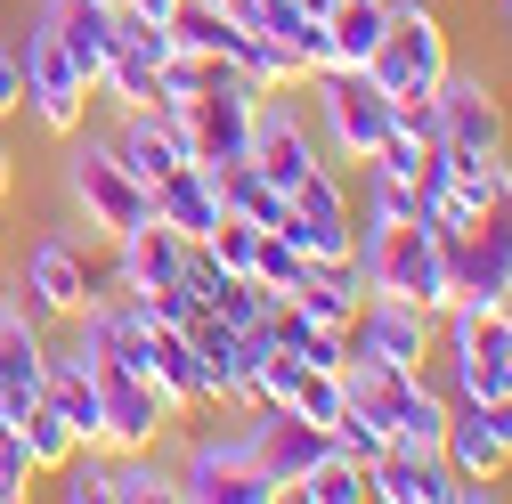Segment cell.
<instances>
[{
	"label": "cell",
	"instance_id": "7402d4cb",
	"mask_svg": "<svg viewBox=\"0 0 512 504\" xmlns=\"http://www.w3.org/2000/svg\"><path fill=\"white\" fill-rule=\"evenodd\" d=\"M155 383L179 399V415H187V407H220V383H212V366L196 358V342H187L179 326H163V334H155Z\"/></svg>",
	"mask_w": 512,
	"mask_h": 504
},
{
	"label": "cell",
	"instance_id": "3957f363",
	"mask_svg": "<svg viewBox=\"0 0 512 504\" xmlns=\"http://www.w3.org/2000/svg\"><path fill=\"white\" fill-rule=\"evenodd\" d=\"M317 82V114H326V147H334V163H374L382 155V139H391V98L374 90V74L366 66H334V74H309Z\"/></svg>",
	"mask_w": 512,
	"mask_h": 504
},
{
	"label": "cell",
	"instance_id": "484cf974",
	"mask_svg": "<svg viewBox=\"0 0 512 504\" xmlns=\"http://www.w3.org/2000/svg\"><path fill=\"white\" fill-rule=\"evenodd\" d=\"M106 504H179V480L163 464H147V448L106 456Z\"/></svg>",
	"mask_w": 512,
	"mask_h": 504
},
{
	"label": "cell",
	"instance_id": "ffe728a7",
	"mask_svg": "<svg viewBox=\"0 0 512 504\" xmlns=\"http://www.w3.org/2000/svg\"><path fill=\"white\" fill-rule=\"evenodd\" d=\"M114 269H122L131 293H155V285L187 277V236H171L163 220H147V228H131V236H114Z\"/></svg>",
	"mask_w": 512,
	"mask_h": 504
},
{
	"label": "cell",
	"instance_id": "2e32d148",
	"mask_svg": "<svg viewBox=\"0 0 512 504\" xmlns=\"http://www.w3.org/2000/svg\"><path fill=\"white\" fill-rule=\"evenodd\" d=\"M114 155H122V171H131L139 187L171 179V171L187 163V131H179V114H163V106H122Z\"/></svg>",
	"mask_w": 512,
	"mask_h": 504
},
{
	"label": "cell",
	"instance_id": "7a4b0ae2",
	"mask_svg": "<svg viewBox=\"0 0 512 504\" xmlns=\"http://www.w3.org/2000/svg\"><path fill=\"white\" fill-rule=\"evenodd\" d=\"M358 269H366V293H382V301H415V309H431V318L456 301V293H447V252H439L431 220L366 228V236H358Z\"/></svg>",
	"mask_w": 512,
	"mask_h": 504
},
{
	"label": "cell",
	"instance_id": "d6a6232c",
	"mask_svg": "<svg viewBox=\"0 0 512 504\" xmlns=\"http://www.w3.org/2000/svg\"><path fill=\"white\" fill-rule=\"evenodd\" d=\"M252 277H261V285H269V293L285 301V293H293V285L309 277V252H293V244H285L277 228H261V252H252Z\"/></svg>",
	"mask_w": 512,
	"mask_h": 504
},
{
	"label": "cell",
	"instance_id": "277c9868",
	"mask_svg": "<svg viewBox=\"0 0 512 504\" xmlns=\"http://www.w3.org/2000/svg\"><path fill=\"white\" fill-rule=\"evenodd\" d=\"M66 187H74V204H82V220L98 236H131V228L155 220V196L122 171V155L98 147V139H82V131H74V155H66Z\"/></svg>",
	"mask_w": 512,
	"mask_h": 504
},
{
	"label": "cell",
	"instance_id": "d4e9b609",
	"mask_svg": "<svg viewBox=\"0 0 512 504\" xmlns=\"http://www.w3.org/2000/svg\"><path fill=\"white\" fill-rule=\"evenodd\" d=\"M17 439H25V464H33V472H66V464H74V448H82L74 423L57 415L49 399H33V407L17 415Z\"/></svg>",
	"mask_w": 512,
	"mask_h": 504
},
{
	"label": "cell",
	"instance_id": "f546056e",
	"mask_svg": "<svg viewBox=\"0 0 512 504\" xmlns=\"http://www.w3.org/2000/svg\"><path fill=\"white\" fill-rule=\"evenodd\" d=\"M391 220H423V196H415V179L366 163V228H391Z\"/></svg>",
	"mask_w": 512,
	"mask_h": 504
},
{
	"label": "cell",
	"instance_id": "52a82bcc",
	"mask_svg": "<svg viewBox=\"0 0 512 504\" xmlns=\"http://www.w3.org/2000/svg\"><path fill=\"white\" fill-rule=\"evenodd\" d=\"M17 49H25V114L41 122L49 139H74L98 90L82 82V66L66 57V41L49 33V17H41V25H25V41H17Z\"/></svg>",
	"mask_w": 512,
	"mask_h": 504
},
{
	"label": "cell",
	"instance_id": "4dcf8cb0",
	"mask_svg": "<svg viewBox=\"0 0 512 504\" xmlns=\"http://www.w3.org/2000/svg\"><path fill=\"white\" fill-rule=\"evenodd\" d=\"M285 407L334 431V415L350 407V399H342V374H334V366H301V374H293V391H285Z\"/></svg>",
	"mask_w": 512,
	"mask_h": 504
},
{
	"label": "cell",
	"instance_id": "83f0119b",
	"mask_svg": "<svg viewBox=\"0 0 512 504\" xmlns=\"http://www.w3.org/2000/svg\"><path fill=\"white\" fill-rule=\"evenodd\" d=\"M439 439H447V399H439L431 383H415V399H407L399 423H391V448H399V456H439Z\"/></svg>",
	"mask_w": 512,
	"mask_h": 504
},
{
	"label": "cell",
	"instance_id": "5b68a950",
	"mask_svg": "<svg viewBox=\"0 0 512 504\" xmlns=\"http://www.w3.org/2000/svg\"><path fill=\"white\" fill-rule=\"evenodd\" d=\"M261 98H269V90H252L236 66H220L196 98L179 106L187 155H196V163H236V155H252V114H261Z\"/></svg>",
	"mask_w": 512,
	"mask_h": 504
},
{
	"label": "cell",
	"instance_id": "4fadbf2b",
	"mask_svg": "<svg viewBox=\"0 0 512 504\" xmlns=\"http://www.w3.org/2000/svg\"><path fill=\"white\" fill-rule=\"evenodd\" d=\"M179 496H187V504H277L285 488L252 464V448L196 439V456H187V472H179Z\"/></svg>",
	"mask_w": 512,
	"mask_h": 504
},
{
	"label": "cell",
	"instance_id": "e0dca14e",
	"mask_svg": "<svg viewBox=\"0 0 512 504\" xmlns=\"http://www.w3.org/2000/svg\"><path fill=\"white\" fill-rule=\"evenodd\" d=\"M439 464L456 472L464 504H480V496H488V480L504 472V448H496V431H488L480 399H456V407H447V439H439Z\"/></svg>",
	"mask_w": 512,
	"mask_h": 504
},
{
	"label": "cell",
	"instance_id": "8fae6325",
	"mask_svg": "<svg viewBox=\"0 0 512 504\" xmlns=\"http://www.w3.org/2000/svg\"><path fill=\"white\" fill-rule=\"evenodd\" d=\"M252 415H261V431H252L244 448H252V464H261L285 496L334 456V431H326V423H309V415H293V407H252Z\"/></svg>",
	"mask_w": 512,
	"mask_h": 504
},
{
	"label": "cell",
	"instance_id": "ab89813d",
	"mask_svg": "<svg viewBox=\"0 0 512 504\" xmlns=\"http://www.w3.org/2000/svg\"><path fill=\"white\" fill-rule=\"evenodd\" d=\"M480 415H488V431H496V448H504V464H512V399H480Z\"/></svg>",
	"mask_w": 512,
	"mask_h": 504
},
{
	"label": "cell",
	"instance_id": "836d02e7",
	"mask_svg": "<svg viewBox=\"0 0 512 504\" xmlns=\"http://www.w3.org/2000/svg\"><path fill=\"white\" fill-rule=\"evenodd\" d=\"M204 252H212V269H228V277H252V252H261V228H252V220H236V212H220V228L204 236Z\"/></svg>",
	"mask_w": 512,
	"mask_h": 504
},
{
	"label": "cell",
	"instance_id": "d6986e66",
	"mask_svg": "<svg viewBox=\"0 0 512 504\" xmlns=\"http://www.w3.org/2000/svg\"><path fill=\"white\" fill-rule=\"evenodd\" d=\"M49 33L66 41V57L82 66V82L98 90V74H106V57H114V0H49Z\"/></svg>",
	"mask_w": 512,
	"mask_h": 504
},
{
	"label": "cell",
	"instance_id": "cb8c5ba5",
	"mask_svg": "<svg viewBox=\"0 0 512 504\" xmlns=\"http://www.w3.org/2000/svg\"><path fill=\"white\" fill-rule=\"evenodd\" d=\"M228 66L252 82V90H293L301 82V66H293V49L277 41V33H261V25H244L236 33V49H228Z\"/></svg>",
	"mask_w": 512,
	"mask_h": 504
},
{
	"label": "cell",
	"instance_id": "e575fe53",
	"mask_svg": "<svg viewBox=\"0 0 512 504\" xmlns=\"http://www.w3.org/2000/svg\"><path fill=\"white\" fill-rule=\"evenodd\" d=\"M285 49H293V66H301V74H334V66H342V49H334L326 17H301V25L285 33Z\"/></svg>",
	"mask_w": 512,
	"mask_h": 504
},
{
	"label": "cell",
	"instance_id": "7c38bea8",
	"mask_svg": "<svg viewBox=\"0 0 512 504\" xmlns=\"http://www.w3.org/2000/svg\"><path fill=\"white\" fill-rule=\"evenodd\" d=\"M350 358H382V366L423 374V358H431V309L366 293V301H358V318H350Z\"/></svg>",
	"mask_w": 512,
	"mask_h": 504
},
{
	"label": "cell",
	"instance_id": "ba28073f",
	"mask_svg": "<svg viewBox=\"0 0 512 504\" xmlns=\"http://www.w3.org/2000/svg\"><path fill=\"white\" fill-rule=\"evenodd\" d=\"M431 122H439V139L464 147V155H504L512 147V114H504L496 82L456 74V66H447V82L431 90Z\"/></svg>",
	"mask_w": 512,
	"mask_h": 504
},
{
	"label": "cell",
	"instance_id": "60d3db41",
	"mask_svg": "<svg viewBox=\"0 0 512 504\" xmlns=\"http://www.w3.org/2000/svg\"><path fill=\"white\" fill-rule=\"evenodd\" d=\"M9 187H17V155H9V131H0V204H9Z\"/></svg>",
	"mask_w": 512,
	"mask_h": 504
},
{
	"label": "cell",
	"instance_id": "7bdbcfd3",
	"mask_svg": "<svg viewBox=\"0 0 512 504\" xmlns=\"http://www.w3.org/2000/svg\"><path fill=\"white\" fill-rule=\"evenodd\" d=\"M504 17H512V0H504Z\"/></svg>",
	"mask_w": 512,
	"mask_h": 504
},
{
	"label": "cell",
	"instance_id": "30bf717a",
	"mask_svg": "<svg viewBox=\"0 0 512 504\" xmlns=\"http://www.w3.org/2000/svg\"><path fill=\"white\" fill-rule=\"evenodd\" d=\"M17 293H25V309H33V318L74 326L82 309H90V252H82L74 236H41V244L25 252V277H17Z\"/></svg>",
	"mask_w": 512,
	"mask_h": 504
},
{
	"label": "cell",
	"instance_id": "44dd1931",
	"mask_svg": "<svg viewBox=\"0 0 512 504\" xmlns=\"http://www.w3.org/2000/svg\"><path fill=\"white\" fill-rule=\"evenodd\" d=\"M212 179H220V204H228L236 220H252V228H285V220H293V196H285L277 179H261V163H252V155L212 163Z\"/></svg>",
	"mask_w": 512,
	"mask_h": 504
},
{
	"label": "cell",
	"instance_id": "603a6c76",
	"mask_svg": "<svg viewBox=\"0 0 512 504\" xmlns=\"http://www.w3.org/2000/svg\"><path fill=\"white\" fill-rule=\"evenodd\" d=\"M171 49H196V57H220V66H228V49H236V17L220 9V0H171Z\"/></svg>",
	"mask_w": 512,
	"mask_h": 504
},
{
	"label": "cell",
	"instance_id": "9a60e30c",
	"mask_svg": "<svg viewBox=\"0 0 512 504\" xmlns=\"http://www.w3.org/2000/svg\"><path fill=\"white\" fill-rule=\"evenodd\" d=\"M252 163H261V179H277L285 196H293L317 163H326V147L309 139V122H301L293 106H277V90L261 98V114H252Z\"/></svg>",
	"mask_w": 512,
	"mask_h": 504
},
{
	"label": "cell",
	"instance_id": "6da1fadb",
	"mask_svg": "<svg viewBox=\"0 0 512 504\" xmlns=\"http://www.w3.org/2000/svg\"><path fill=\"white\" fill-rule=\"evenodd\" d=\"M447 25H439V0H391V25H382L366 74L391 106H431V90L447 82Z\"/></svg>",
	"mask_w": 512,
	"mask_h": 504
},
{
	"label": "cell",
	"instance_id": "ac0fdd59",
	"mask_svg": "<svg viewBox=\"0 0 512 504\" xmlns=\"http://www.w3.org/2000/svg\"><path fill=\"white\" fill-rule=\"evenodd\" d=\"M147 196H155V220L171 228V236H187V244H204L212 228H220V179H212V163H196V155H187L171 179H155L147 187Z\"/></svg>",
	"mask_w": 512,
	"mask_h": 504
},
{
	"label": "cell",
	"instance_id": "b9f144b4",
	"mask_svg": "<svg viewBox=\"0 0 512 504\" xmlns=\"http://www.w3.org/2000/svg\"><path fill=\"white\" fill-rule=\"evenodd\" d=\"M504 318H512V301H504Z\"/></svg>",
	"mask_w": 512,
	"mask_h": 504
},
{
	"label": "cell",
	"instance_id": "8992f818",
	"mask_svg": "<svg viewBox=\"0 0 512 504\" xmlns=\"http://www.w3.org/2000/svg\"><path fill=\"white\" fill-rule=\"evenodd\" d=\"M90 374H98V407H106L98 448H106V456H131V448L155 456V439L179 423V399L155 383V374H131V366H114V358H98Z\"/></svg>",
	"mask_w": 512,
	"mask_h": 504
},
{
	"label": "cell",
	"instance_id": "f1b7e54d",
	"mask_svg": "<svg viewBox=\"0 0 512 504\" xmlns=\"http://www.w3.org/2000/svg\"><path fill=\"white\" fill-rule=\"evenodd\" d=\"M98 98H114V106H155V57H139L131 41H114L106 74H98Z\"/></svg>",
	"mask_w": 512,
	"mask_h": 504
},
{
	"label": "cell",
	"instance_id": "f35d334b",
	"mask_svg": "<svg viewBox=\"0 0 512 504\" xmlns=\"http://www.w3.org/2000/svg\"><path fill=\"white\" fill-rule=\"evenodd\" d=\"M9 114H25V49L0 41V122Z\"/></svg>",
	"mask_w": 512,
	"mask_h": 504
},
{
	"label": "cell",
	"instance_id": "8d00e7d4",
	"mask_svg": "<svg viewBox=\"0 0 512 504\" xmlns=\"http://www.w3.org/2000/svg\"><path fill=\"white\" fill-rule=\"evenodd\" d=\"M33 480H41V472L25 464V439H17V423L0 415V504H17V496H25Z\"/></svg>",
	"mask_w": 512,
	"mask_h": 504
},
{
	"label": "cell",
	"instance_id": "5bb4252c",
	"mask_svg": "<svg viewBox=\"0 0 512 504\" xmlns=\"http://www.w3.org/2000/svg\"><path fill=\"white\" fill-rule=\"evenodd\" d=\"M49 383V342H41V318L25 301H0V415H25Z\"/></svg>",
	"mask_w": 512,
	"mask_h": 504
},
{
	"label": "cell",
	"instance_id": "9c48e42d",
	"mask_svg": "<svg viewBox=\"0 0 512 504\" xmlns=\"http://www.w3.org/2000/svg\"><path fill=\"white\" fill-rule=\"evenodd\" d=\"M293 252H309V261H342V252H358V228H350V187L334 179V163H317L301 187H293V220L277 228Z\"/></svg>",
	"mask_w": 512,
	"mask_h": 504
},
{
	"label": "cell",
	"instance_id": "74e56055",
	"mask_svg": "<svg viewBox=\"0 0 512 504\" xmlns=\"http://www.w3.org/2000/svg\"><path fill=\"white\" fill-rule=\"evenodd\" d=\"M66 496H74V504H106V448H74V464H66Z\"/></svg>",
	"mask_w": 512,
	"mask_h": 504
},
{
	"label": "cell",
	"instance_id": "d590c367",
	"mask_svg": "<svg viewBox=\"0 0 512 504\" xmlns=\"http://www.w3.org/2000/svg\"><path fill=\"white\" fill-rule=\"evenodd\" d=\"M382 448H391V431H382L374 415H358V407H342V415H334V456H358V464H374Z\"/></svg>",
	"mask_w": 512,
	"mask_h": 504
},
{
	"label": "cell",
	"instance_id": "1f68e13d",
	"mask_svg": "<svg viewBox=\"0 0 512 504\" xmlns=\"http://www.w3.org/2000/svg\"><path fill=\"white\" fill-rule=\"evenodd\" d=\"M293 496H309V504H366L374 488H366V464H358V456H326Z\"/></svg>",
	"mask_w": 512,
	"mask_h": 504
},
{
	"label": "cell",
	"instance_id": "4316f807",
	"mask_svg": "<svg viewBox=\"0 0 512 504\" xmlns=\"http://www.w3.org/2000/svg\"><path fill=\"white\" fill-rule=\"evenodd\" d=\"M382 25H391V0H334V9H326V33L342 49V66H366Z\"/></svg>",
	"mask_w": 512,
	"mask_h": 504
}]
</instances>
